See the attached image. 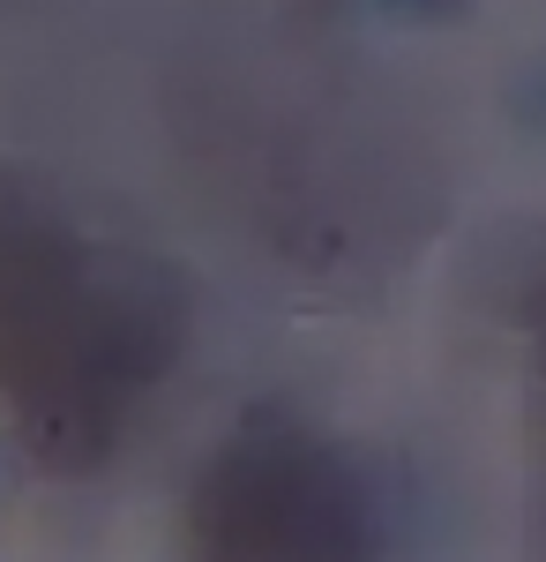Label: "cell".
<instances>
[{
    "label": "cell",
    "instance_id": "6da1fadb",
    "mask_svg": "<svg viewBox=\"0 0 546 562\" xmlns=\"http://www.w3.org/2000/svg\"><path fill=\"white\" fill-rule=\"evenodd\" d=\"M203 562H367L375 518L352 465L299 428L240 435L195 503Z\"/></svg>",
    "mask_w": 546,
    "mask_h": 562
},
{
    "label": "cell",
    "instance_id": "7a4b0ae2",
    "mask_svg": "<svg viewBox=\"0 0 546 562\" xmlns=\"http://www.w3.org/2000/svg\"><path fill=\"white\" fill-rule=\"evenodd\" d=\"M412 8H442V0H412Z\"/></svg>",
    "mask_w": 546,
    "mask_h": 562
}]
</instances>
